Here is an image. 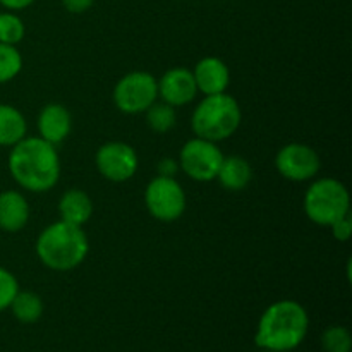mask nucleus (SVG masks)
<instances>
[{"label": "nucleus", "mask_w": 352, "mask_h": 352, "mask_svg": "<svg viewBox=\"0 0 352 352\" xmlns=\"http://www.w3.org/2000/svg\"><path fill=\"white\" fill-rule=\"evenodd\" d=\"M9 170L21 188L45 192L60 177V158L54 144L41 138H23L9 155Z\"/></svg>", "instance_id": "nucleus-1"}, {"label": "nucleus", "mask_w": 352, "mask_h": 352, "mask_svg": "<svg viewBox=\"0 0 352 352\" xmlns=\"http://www.w3.org/2000/svg\"><path fill=\"white\" fill-rule=\"evenodd\" d=\"M309 318L299 302L284 299L265 309L258 323L254 342L270 351L296 349L308 333Z\"/></svg>", "instance_id": "nucleus-2"}, {"label": "nucleus", "mask_w": 352, "mask_h": 352, "mask_svg": "<svg viewBox=\"0 0 352 352\" xmlns=\"http://www.w3.org/2000/svg\"><path fill=\"white\" fill-rule=\"evenodd\" d=\"M89 244L79 226L60 220L41 230L36 241V254L41 263L55 272H69L81 265Z\"/></svg>", "instance_id": "nucleus-3"}, {"label": "nucleus", "mask_w": 352, "mask_h": 352, "mask_svg": "<svg viewBox=\"0 0 352 352\" xmlns=\"http://www.w3.org/2000/svg\"><path fill=\"white\" fill-rule=\"evenodd\" d=\"M241 120L243 112L237 100L229 93H219L205 96L199 102L192 112L191 126L196 138L219 143L239 129Z\"/></svg>", "instance_id": "nucleus-4"}, {"label": "nucleus", "mask_w": 352, "mask_h": 352, "mask_svg": "<svg viewBox=\"0 0 352 352\" xmlns=\"http://www.w3.org/2000/svg\"><path fill=\"white\" fill-rule=\"evenodd\" d=\"M305 213L316 226L330 227L351 213L349 191L337 179H318L306 191Z\"/></svg>", "instance_id": "nucleus-5"}, {"label": "nucleus", "mask_w": 352, "mask_h": 352, "mask_svg": "<svg viewBox=\"0 0 352 352\" xmlns=\"http://www.w3.org/2000/svg\"><path fill=\"white\" fill-rule=\"evenodd\" d=\"M158 96V81L144 71H134L119 79L113 88V103L124 113L146 112Z\"/></svg>", "instance_id": "nucleus-6"}, {"label": "nucleus", "mask_w": 352, "mask_h": 352, "mask_svg": "<svg viewBox=\"0 0 352 352\" xmlns=\"http://www.w3.org/2000/svg\"><path fill=\"white\" fill-rule=\"evenodd\" d=\"M148 212L160 222H174L186 210V192L174 177L158 175L144 191Z\"/></svg>", "instance_id": "nucleus-7"}, {"label": "nucleus", "mask_w": 352, "mask_h": 352, "mask_svg": "<svg viewBox=\"0 0 352 352\" xmlns=\"http://www.w3.org/2000/svg\"><path fill=\"white\" fill-rule=\"evenodd\" d=\"M223 162V153L217 143L203 138H195L182 146L179 155V165L182 170L198 182H210L217 179L219 168Z\"/></svg>", "instance_id": "nucleus-8"}, {"label": "nucleus", "mask_w": 352, "mask_h": 352, "mask_svg": "<svg viewBox=\"0 0 352 352\" xmlns=\"http://www.w3.org/2000/svg\"><path fill=\"white\" fill-rule=\"evenodd\" d=\"M96 168L112 182H124L134 177L138 170V155L133 146L120 141L105 143L96 151Z\"/></svg>", "instance_id": "nucleus-9"}, {"label": "nucleus", "mask_w": 352, "mask_h": 352, "mask_svg": "<svg viewBox=\"0 0 352 352\" xmlns=\"http://www.w3.org/2000/svg\"><path fill=\"white\" fill-rule=\"evenodd\" d=\"M275 167L278 174L289 181H309L318 174L320 157L308 144L291 143L280 148L275 158Z\"/></svg>", "instance_id": "nucleus-10"}, {"label": "nucleus", "mask_w": 352, "mask_h": 352, "mask_svg": "<svg viewBox=\"0 0 352 352\" xmlns=\"http://www.w3.org/2000/svg\"><path fill=\"white\" fill-rule=\"evenodd\" d=\"M196 93H198V88H196L195 76L184 67L170 69L158 81V95L174 109L192 102Z\"/></svg>", "instance_id": "nucleus-11"}, {"label": "nucleus", "mask_w": 352, "mask_h": 352, "mask_svg": "<svg viewBox=\"0 0 352 352\" xmlns=\"http://www.w3.org/2000/svg\"><path fill=\"white\" fill-rule=\"evenodd\" d=\"M195 82L198 91L203 95H219V93H226L230 82V72L226 62L220 60L217 57H205L196 64L195 71Z\"/></svg>", "instance_id": "nucleus-12"}, {"label": "nucleus", "mask_w": 352, "mask_h": 352, "mask_svg": "<svg viewBox=\"0 0 352 352\" xmlns=\"http://www.w3.org/2000/svg\"><path fill=\"white\" fill-rule=\"evenodd\" d=\"M71 113L60 103H48L38 117V131L41 140L50 144H58L71 133Z\"/></svg>", "instance_id": "nucleus-13"}, {"label": "nucleus", "mask_w": 352, "mask_h": 352, "mask_svg": "<svg viewBox=\"0 0 352 352\" xmlns=\"http://www.w3.org/2000/svg\"><path fill=\"white\" fill-rule=\"evenodd\" d=\"M30 220V206L26 198L17 191L0 192V229L6 232H19Z\"/></svg>", "instance_id": "nucleus-14"}, {"label": "nucleus", "mask_w": 352, "mask_h": 352, "mask_svg": "<svg viewBox=\"0 0 352 352\" xmlns=\"http://www.w3.org/2000/svg\"><path fill=\"white\" fill-rule=\"evenodd\" d=\"M58 213L64 222L81 227L82 223L91 219L93 201L82 189L72 188L62 195L60 201H58Z\"/></svg>", "instance_id": "nucleus-15"}, {"label": "nucleus", "mask_w": 352, "mask_h": 352, "mask_svg": "<svg viewBox=\"0 0 352 352\" xmlns=\"http://www.w3.org/2000/svg\"><path fill=\"white\" fill-rule=\"evenodd\" d=\"M251 177H253L251 165L243 157H223L217 174L220 184L229 191H243L251 182Z\"/></svg>", "instance_id": "nucleus-16"}, {"label": "nucleus", "mask_w": 352, "mask_h": 352, "mask_svg": "<svg viewBox=\"0 0 352 352\" xmlns=\"http://www.w3.org/2000/svg\"><path fill=\"white\" fill-rule=\"evenodd\" d=\"M26 119L12 105L0 103V146H14L26 138Z\"/></svg>", "instance_id": "nucleus-17"}, {"label": "nucleus", "mask_w": 352, "mask_h": 352, "mask_svg": "<svg viewBox=\"0 0 352 352\" xmlns=\"http://www.w3.org/2000/svg\"><path fill=\"white\" fill-rule=\"evenodd\" d=\"M9 308L12 309L14 316H16L21 323H34L41 318V315H43V302H41L40 296H36L34 292L30 291H17V294L14 296Z\"/></svg>", "instance_id": "nucleus-18"}, {"label": "nucleus", "mask_w": 352, "mask_h": 352, "mask_svg": "<svg viewBox=\"0 0 352 352\" xmlns=\"http://www.w3.org/2000/svg\"><path fill=\"white\" fill-rule=\"evenodd\" d=\"M175 110L174 107L165 102H155L150 109L146 110V122L151 131L158 134L168 133L175 126Z\"/></svg>", "instance_id": "nucleus-19"}, {"label": "nucleus", "mask_w": 352, "mask_h": 352, "mask_svg": "<svg viewBox=\"0 0 352 352\" xmlns=\"http://www.w3.org/2000/svg\"><path fill=\"white\" fill-rule=\"evenodd\" d=\"M23 69V57L16 45L0 43V85L9 82Z\"/></svg>", "instance_id": "nucleus-20"}, {"label": "nucleus", "mask_w": 352, "mask_h": 352, "mask_svg": "<svg viewBox=\"0 0 352 352\" xmlns=\"http://www.w3.org/2000/svg\"><path fill=\"white\" fill-rule=\"evenodd\" d=\"M24 23L12 12L0 14V43L16 45L24 38Z\"/></svg>", "instance_id": "nucleus-21"}, {"label": "nucleus", "mask_w": 352, "mask_h": 352, "mask_svg": "<svg viewBox=\"0 0 352 352\" xmlns=\"http://www.w3.org/2000/svg\"><path fill=\"white\" fill-rule=\"evenodd\" d=\"M322 346L327 352H351L352 339L346 327H330L323 332Z\"/></svg>", "instance_id": "nucleus-22"}, {"label": "nucleus", "mask_w": 352, "mask_h": 352, "mask_svg": "<svg viewBox=\"0 0 352 352\" xmlns=\"http://www.w3.org/2000/svg\"><path fill=\"white\" fill-rule=\"evenodd\" d=\"M17 291H19V285H17L16 277L7 268L0 267V311L9 308Z\"/></svg>", "instance_id": "nucleus-23"}, {"label": "nucleus", "mask_w": 352, "mask_h": 352, "mask_svg": "<svg viewBox=\"0 0 352 352\" xmlns=\"http://www.w3.org/2000/svg\"><path fill=\"white\" fill-rule=\"evenodd\" d=\"M332 234L333 237H336L337 241H340V243H346V241L351 239L352 236V217L351 213L349 215L342 217L340 220H337L336 223H332Z\"/></svg>", "instance_id": "nucleus-24"}, {"label": "nucleus", "mask_w": 352, "mask_h": 352, "mask_svg": "<svg viewBox=\"0 0 352 352\" xmlns=\"http://www.w3.org/2000/svg\"><path fill=\"white\" fill-rule=\"evenodd\" d=\"M95 3V0H62V6L71 14H82Z\"/></svg>", "instance_id": "nucleus-25"}, {"label": "nucleus", "mask_w": 352, "mask_h": 352, "mask_svg": "<svg viewBox=\"0 0 352 352\" xmlns=\"http://www.w3.org/2000/svg\"><path fill=\"white\" fill-rule=\"evenodd\" d=\"M158 170H160V175L172 177V175L175 174V170H177V165H175V162L170 160V158H165V160H162L160 165H158Z\"/></svg>", "instance_id": "nucleus-26"}, {"label": "nucleus", "mask_w": 352, "mask_h": 352, "mask_svg": "<svg viewBox=\"0 0 352 352\" xmlns=\"http://www.w3.org/2000/svg\"><path fill=\"white\" fill-rule=\"evenodd\" d=\"M33 2L34 0H0V3L9 10L26 9V7H30Z\"/></svg>", "instance_id": "nucleus-27"}]
</instances>
